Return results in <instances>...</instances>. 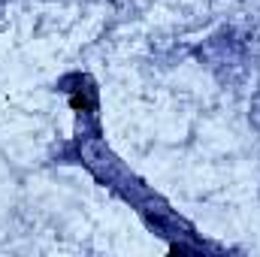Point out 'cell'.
<instances>
[{"label":"cell","mask_w":260,"mask_h":257,"mask_svg":"<svg viewBox=\"0 0 260 257\" xmlns=\"http://www.w3.org/2000/svg\"><path fill=\"white\" fill-rule=\"evenodd\" d=\"M200 58L221 79H236V73L245 67V43L239 37H233L230 30H224L200 49Z\"/></svg>","instance_id":"cell-1"}]
</instances>
